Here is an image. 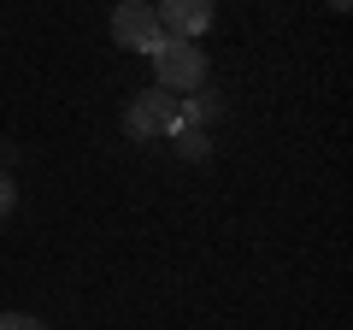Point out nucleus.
Here are the masks:
<instances>
[{"mask_svg": "<svg viewBox=\"0 0 353 330\" xmlns=\"http://www.w3.org/2000/svg\"><path fill=\"white\" fill-rule=\"evenodd\" d=\"M153 71H159V89L176 101V95H189V89L206 83V53L194 48V41H165V48L153 53Z\"/></svg>", "mask_w": 353, "mask_h": 330, "instance_id": "obj_1", "label": "nucleus"}, {"mask_svg": "<svg viewBox=\"0 0 353 330\" xmlns=\"http://www.w3.org/2000/svg\"><path fill=\"white\" fill-rule=\"evenodd\" d=\"M112 41L118 48H141V53H159L165 36H159V18H153V6H141V0H124L112 12Z\"/></svg>", "mask_w": 353, "mask_h": 330, "instance_id": "obj_2", "label": "nucleus"}, {"mask_svg": "<svg viewBox=\"0 0 353 330\" xmlns=\"http://www.w3.org/2000/svg\"><path fill=\"white\" fill-rule=\"evenodd\" d=\"M176 106L183 101H171L165 89H148L136 106H130V118H124L130 136H176V130H183V113H176Z\"/></svg>", "mask_w": 353, "mask_h": 330, "instance_id": "obj_3", "label": "nucleus"}, {"mask_svg": "<svg viewBox=\"0 0 353 330\" xmlns=\"http://www.w3.org/2000/svg\"><path fill=\"white\" fill-rule=\"evenodd\" d=\"M153 18H159V36L165 41H194L206 24H212V6H206V0H165Z\"/></svg>", "mask_w": 353, "mask_h": 330, "instance_id": "obj_4", "label": "nucleus"}, {"mask_svg": "<svg viewBox=\"0 0 353 330\" xmlns=\"http://www.w3.org/2000/svg\"><path fill=\"white\" fill-rule=\"evenodd\" d=\"M176 148H183V159H206V153H212V136L194 130V124H183L176 130Z\"/></svg>", "mask_w": 353, "mask_h": 330, "instance_id": "obj_5", "label": "nucleus"}, {"mask_svg": "<svg viewBox=\"0 0 353 330\" xmlns=\"http://www.w3.org/2000/svg\"><path fill=\"white\" fill-rule=\"evenodd\" d=\"M0 330H48V324L30 318V313H0Z\"/></svg>", "mask_w": 353, "mask_h": 330, "instance_id": "obj_6", "label": "nucleus"}, {"mask_svg": "<svg viewBox=\"0 0 353 330\" xmlns=\"http://www.w3.org/2000/svg\"><path fill=\"white\" fill-rule=\"evenodd\" d=\"M12 201H18V189H12V177H6V171H0V218L12 213Z\"/></svg>", "mask_w": 353, "mask_h": 330, "instance_id": "obj_7", "label": "nucleus"}]
</instances>
